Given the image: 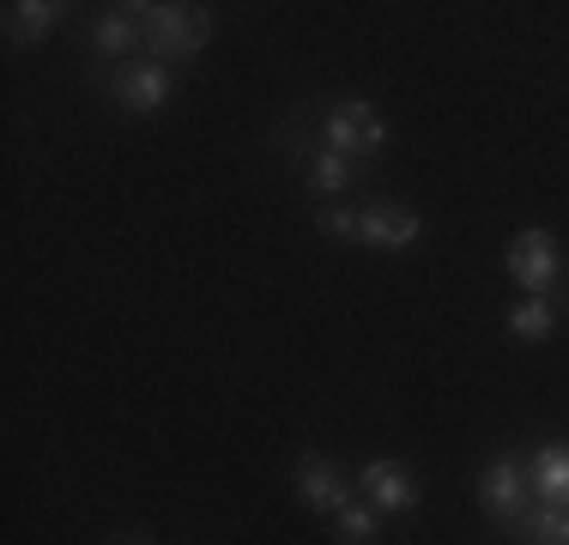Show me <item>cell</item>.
Wrapping results in <instances>:
<instances>
[{"mask_svg":"<svg viewBox=\"0 0 569 545\" xmlns=\"http://www.w3.org/2000/svg\"><path fill=\"white\" fill-rule=\"evenodd\" d=\"M133 19L146 31V61L176 67L194 61L212 43V7H176V0H133Z\"/></svg>","mask_w":569,"mask_h":545,"instance_id":"cell-1","label":"cell"},{"mask_svg":"<svg viewBox=\"0 0 569 545\" xmlns=\"http://www.w3.org/2000/svg\"><path fill=\"white\" fill-rule=\"evenodd\" d=\"M321 146L328 152H340V158H376L388 146V121H382V109H376L370 98H340V103H328V116H321Z\"/></svg>","mask_w":569,"mask_h":545,"instance_id":"cell-2","label":"cell"},{"mask_svg":"<svg viewBox=\"0 0 569 545\" xmlns=\"http://www.w3.org/2000/svg\"><path fill=\"white\" fill-rule=\"evenodd\" d=\"M472 497H479V509L491 515L497 527H503V534H515V527H521V515L533 509V479H527V467L515 455H497L491 467L479 473V485H472Z\"/></svg>","mask_w":569,"mask_h":545,"instance_id":"cell-3","label":"cell"},{"mask_svg":"<svg viewBox=\"0 0 569 545\" xmlns=\"http://www.w3.org/2000/svg\"><path fill=\"white\" fill-rule=\"evenodd\" d=\"M503 267L527 297H551V285H558V272H563V242L551 237V230H521V237H509Z\"/></svg>","mask_w":569,"mask_h":545,"instance_id":"cell-4","label":"cell"},{"mask_svg":"<svg viewBox=\"0 0 569 545\" xmlns=\"http://www.w3.org/2000/svg\"><path fill=\"white\" fill-rule=\"evenodd\" d=\"M103 91L128 109V116H158L176 91V67H158V61H128L116 73H103Z\"/></svg>","mask_w":569,"mask_h":545,"instance_id":"cell-5","label":"cell"},{"mask_svg":"<svg viewBox=\"0 0 569 545\" xmlns=\"http://www.w3.org/2000/svg\"><path fill=\"white\" fill-rule=\"evenodd\" d=\"M91 61H103V73H116L128 61H146V31L133 19V7H103L91 19Z\"/></svg>","mask_w":569,"mask_h":545,"instance_id":"cell-6","label":"cell"},{"mask_svg":"<svg viewBox=\"0 0 569 545\" xmlns=\"http://www.w3.org/2000/svg\"><path fill=\"white\" fill-rule=\"evenodd\" d=\"M297 497H303L309 515H340L351 503V485H346V473L333 467L328 455L303 448V455H297Z\"/></svg>","mask_w":569,"mask_h":545,"instance_id":"cell-7","label":"cell"},{"mask_svg":"<svg viewBox=\"0 0 569 545\" xmlns=\"http://www.w3.org/2000/svg\"><path fill=\"white\" fill-rule=\"evenodd\" d=\"M358 212H363V225H358V242H363V249L395 255V249H412V242L425 237V218L395 207V200H370V207H358Z\"/></svg>","mask_w":569,"mask_h":545,"instance_id":"cell-8","label":"cell"},{"mask_svg":"<svg viewBox=\"0 0 569 545\" xmlns=\"http://www.w3.org/2000/svg\"><path fill=\"white\" fill-rule=\"evenodd\" d=\"M358 490L376 515H412L418 509V479L400 460H370V467L358 473Z\"/></svg>","mask_w":569,"mask_h":545,"instance_id":"cell-9","label":"cell"},{"mask_svg":"<svg viewBox=\"0 0 569 545\" xmlns=\"http://www.w3.org/2000/svg\"><path fill=\"white\" fill-rule=\"evenodd\" d=\"M61 0H12L7 7V43L12 49H31V43H43L49 31L61 24Z\"/></svg>","mask_w":569,"mask_h":545,"instance_id":"cell-10","label":"cell"},{"mask_svg":"<svg viewBox=\"0 0 569 545\" xmlns=\"http://www.w3.org/2000/svg\"><path fill=\"white\" fill-rule=\"evenodd\" d=\"M527 479H533L539 503H563V509H569V443H546V448H539L533 467H527Z\"/></svg>","mask_w":569,"mask_h":545,"instance_id":"cell-11","label":"cell"},{"mask_svg":"<svg viewBox=\"0 0 569 545\" xmlns=\"http://www.w3.org/2000/svg\"><path fill=\"white\" fill-rule=\"evenodd\" d=\"M515 545H569V509L563 503H533L515 527Z\"/></svg>","mask_w":569,"mask_h":545,"instance_id":"cell-12","label":"cell"},{"mask_svg":"<svg viewBox=\"0 0 569 545\" xmlns=\"http://www.w3.org/2000/svg\"><path fill=\"white\" fill-rule=\"evenodd\" d=\"M303 176H309V188H316V195H321V200H328V207H333V200H340L346 188L358 182V164H351V158H340V152H328V146H321V152L303 164Z\"/></svg>","mask_w":569,"mask_h":545,"instance_id":"cell-13","label":"cell"},{"mask_svg":"<svg viewBox=\"0 0 569 545\" xmlns=\"http://www.w3.org/2000/svg\"><path fill=\"white\" fill-rule=\"evenodd\" d=\"M558 316H551V297H521V304H509V334L521 339V346H546Z\"/></svg>","mask_w":569,"mask_h":545,"instance_id":"cell-14","label":"cell"},{"mask_svg":"<svg viewBox=\"0 0 569 545\" xmlns=\"http://www.w3.org/2000/svg\"><path fill=\"white\" fill-rule=\"evenodd\" d=\"M333 522H340V545H382V515H376L370 503L351 497Z\"/></svg>","mask_w":569,"mask_h":545,"instance_id":"cell-15","label":"cell"},{"mask_svg":"<svg viewBox=\"0 0 569 545\" xmlns=\"http://www.w3.org/2000/svg\"><path fill=\"white\" fill-rule=\"evenodd\" d=\"M316 225L328 230V237H340V242H358L363 212H358V207H340V200H333V207H321V212H316Z\"/></svg>","mask_w":569,"mask_h":545,"instance_id":"cell-16","label":"cell"},{"mask_svg":"<svg viewBox=\"0 0 569 545\" xmlns=\"http://www.w3.org/2000/svg\"><path fill=\"white\" fill-rule=\"evenodd\" d=\"M110 545H152V534H110Z\"/></svg>","mask_w":569,"mask_h":545,"instance_id":"cell-17","label":"cell"}]
</instances>
